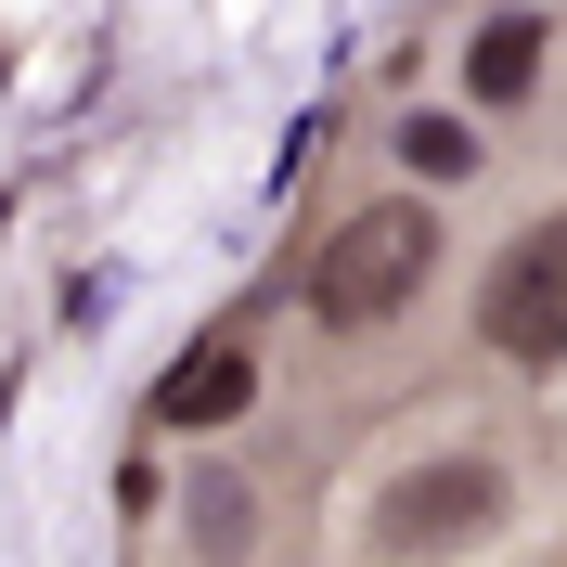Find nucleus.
Segmentation results:
<instances>
[{
  "mask_svg": "<svg viewBox=\"0 0 567 567\" xmlns=\"http://www.w3.org/2000/svg\"><path fill=\"white\" fill-rule=\"evenodd\" d=\"M258 400V361L246 349H207V361H181L168 388H155V425H233Z\"/></svg>",
  "mask_w": 567,
  "mask_h": 567,
  "instance_id": "4",
  "label": "nucleus"
},
{
  "mask_svg": "<svg viewBox=\"0 0 567 567\" xmlns=\"http://www.w3.org/2000/svg\"><path fill=\"white\" fill-rule=\"evenodd\" d=\"M425 271H439V219H425L413 194H388V207H361L349 233L310 258V322L361 336V322L413 310V297H425Z\"/></svg>",
  "mask_w": 567,
  "mask_h": 567,
  "instance_id": "1",
  "label": "nucleus"
},
{
  "mask_svg": "<svg viewBox=\"0 0 567 567\" xmlns=\"http://www.w3.org/2000/svg\"><path fill=\"white\" fill-rule=\"evenodd\" d=\"M529 78H542V27L529 13H503V27L464 39V91H477V104H529Z\"/></svg>",
  "mask_w": 567,
  "mask_h": 567,
  "instance_id": "5",
  "label": "nucleus"
},
{
  "mask_svg": "<svg viewBox=\"0 0 567 567\" xmlns=\"http://www.w3.org/2000/svg\"><path fill=\"white\" fill-rule=\"evenodd\" d=\"M477 336H491V349H516V361H567V219H542L529 246L491 271Z\"/></svg>",
  "mask_w": 567,
  "mask_h": 567,
  "instance_id": "3",
  "label": "nucleus"
},
{
  "mask_svg": "<svg viewBox=\"0 0 567 567\" xmlns=\"http://www.w3.org/2000/svg\"><path fill=\"white\" fill-rule=\"evenodd\" d=\"M181 516H194V542H207V555H246V477H219V464H194V491H181Z\"/></svg>",
  "mask_w": 567,
  "mask_h": 567,
  "instance_id": "6",
  "label": "nucleus"
},
{
  "mask_svg": "<svg viewBox=\"0 0 567 567\" xmlns=\"http://www.w3.org/2000/svg\"><path fill=\"white\" fill-rule=\"evenodd\" d=\"M477 529H503V464L491 452H439L374 503V542L388 555H464Z\"/></svg>",
  "mask_w": 567,
  "mask_h": 567,
  "instance_id": "2",
  "label": "nucleus"
},
{
  "mask_svg": "<svg viewBox=\"0 0 567 567\" xmlns=\"http://www.w3.org/2000/svg\"><path fill=\"white\" fill-rule=\"evenodd\" d=\"M400 168L413 181H464L477 168V130H464V116H400Z\"/></svg>",
  "mask_w": 567,
  "mask_h": 567,
  "instance_id": "7",
  "label": "nucleus"
}]
</instances>
